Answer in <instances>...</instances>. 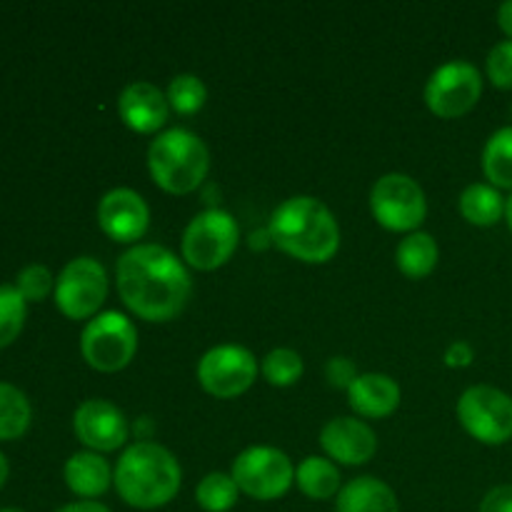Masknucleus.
<instances>
[{
  "label": "nucleus",
  "mask_w": 512,
  "mask_h": 512,
  "mask_svg": "<svg viewBox=\"0 0 512 512\" xmlns=\"http://www.w3.org/2000/svg\"><path fill=\"white\" fill-rule=\"evenodd\" d=\"M165 98H168L170 110H175L178 115H193L198 113L205 105V100H208V90H205L203 80H200L198 75L183 73L175 75V78L170 80Z\"/></svg>",
  "instance_id": "26"
},
{
  "label": "nucleus",
  "mask_w": 512,
  "mask_h": 512,
  "mask_svg": "<svg viewBox=\"0 0 512 512\" xmlns=\"http://www.w3.org/2000/svg\"><path fill=\"white\" fill-rule=\"evenodd\" d=\"M183 470L168 448L158 443L130 445L113 470V485L120 500L130 508L155 510L178 495Z\"/></svg>",
  "instance_id": "3"
},
{
  "label": "nucleus",
  "mask_w": 512,
  "mask_h": 512,
  "mask_svg": "<svg viewBox=\"0 0 512 512\" xmlns=\"http://www.w3.org/2000/svg\"><path fill=\"white\" fill-rule=\"evenodd\" d=\"M338 512H400L398 495L388 483L378 478H355L345 485L335 500Z\"/></svg>",
  "instance_id": "19"
},
{
  "label": "nucleus",
  "mask_w": 512,
  "mask_h": 512,
  "mask_svg": "<svg viewBox=\"0 0 512 512\" xmlns=\"http://www.w3.org/2000/svg\"><path fill=\"white\" fill-rule=\"evenodd\" d=\"M108 298V275L95 258H75L55 283V305L70 320L95 318Z\"/></svg>",
  "instance_id": "11"
},
{
  "label": "nucleus",
  "mask_w": 512,
  "mask_h": 512,
  "mask_svg": "<svg viewBox=\"0 0 512 512\" xmlns=\"http://www.w3.org/2000/svg\"><path fill=\"white\" fill-rule=\"evenodd\" d=\"M458 420L478 443H508L512 440V398L490 385H475L460 395Z\"/></svg>",
  "instance_id": "9"
},
{
  "label": "nucleus",
  "mask_w": 512,
  "mask_h": 512,
  "mask_svg": "<svg viewBox=\"0 0 512 512\" xmlns=\"http://www.w3.org/2000/svg\"><path fill=\"white\" fill-rule=\"evenodd\" d=\"M483 170L493 188L512 190V125L490 135L483 150Z\"/></svg>",
  "instance_id": "23"
},
{
  "label": "nucleus",
  "mask_w": 512,
  "mask_h": 512,
  "mask_svg": "<svg viewBox=\"0 0 512 512\" xmlns=\"http://www.w3.org/2000/svg\"><path fill=\"white\" fill-rule=\"evenodd\" d=\"M505 220H508L510 233H512V195L508 198V203H505Z\"/></svg>",
  "instance_id": "37"
},
{
  "label": "nucleus",
  "mask_w": 512,
  "mask_h": 512,
  "mask_svg": "<svg viewBox=\"0 0 512 512\" xmlns=\"http://www.w3.org/2000/svg\"><path fill=\"white\" fill-rule=\"evenodd\" d=\"M483 95V75L468 60H450L430 75L425 85V103L430 113L443 120L460 118L478 105Z\"/></svg>",
  "instance_id": "10"
},
{
  "label": "nucleus",
  "mask_w": 512,
  "mask_h": 512,
  "mask_svg": "<svg viewBox=\"0 0 512 512\" xmlns=\"http://www.w3.org/2000/svg\"><path fill=\"white\" fill-rule=\"evenodd\" d=\"M65 483H68L70 493H75L78 498L95 500L108 493L110 483H113V470H110L108 460L100 458V453H93V450L75 453L65 463Z\"/></svg>",
  "instance_id": "18"
},
{
  "label": "nucleus",
  "mask_w": 512,
  "mask_h": 512,
  "mask_svg": "<svg viewBox=\"0 0 512 512\" xmlns=\"http://www.w3.org/2000/svg\"><path fill=\"white\" fill-rule=\"evenodd\" d=\"M325 378L333 388H345L348 390L350 385L358 380V370H355L353 360L348 358H330L328 365H325Z\"/></svg>",
  "instance_id": "31"
},
{
  "label": "nucleus",
  "mask_w": 512,
  "mask_h": 512,
  "mask_svg": "<svg viewBox=\"0 0 512 512\" xmlns=\"http://www.w3.org/2000/svg\"><path fill=\"white\" fill-rule=\"evenodd\" d=\"M80 353L98 373H118L128 368L138 353V330L123 313H100L80 335Z\"/></svg>",
  "instance_id": "5"
},
{
  "label": "nucleus",
  "mask_w": 512,
  "mask_h": 512,
  "mask_svg": "<svg viewBox=\"0 0 512 512\" xmlns=\"http://www.w3.org/2000/svg\"><path fill=\"white\" fill-rule=\"evenodd\" d=\"M263 375L275 388H288L298 383L303 375V358L290 348L270 350L263 358Z\"/></svg>",
  "instance_id": "27"
},
{
  "label": "nucleus",
  "mask_w": 512,
  "mask_h": 512,
  "mask_svg": "<svg viewBox=\"0 0 512 512\" xmlns=\"http://www.w3.org/2000/svg\"><path fill=\"white\" fill-rule=\"evenodd\" d=\"M370 210L385 230L415 233L428 215V200L410 175L388 173L370 190Z\"/></svg>",
  "instance_id": "7"
},
{
  "label": "nucleus",
  "mask_w": 512,
  "mask_h": 512,
  "mask_svg": "<svg viewBox=\"0 0 512 512\" xmlns=\"http://www.w3.org/2000/svg\"><path fill=\"white\" fill-rule=\"evenodd\" d=\"M150 178L170 195H188L200 188L210 170V153L203 140L185 128L160 133L148 148Z\"/></svg>",
  "instance_id": "4"
},
{
  "label": "nucleus",
  "mask_w": 512,
  "mask_h": 512,
  "mask_svg": "<svg viewBox=\"0 0 512 512\" xmlns=\"http://www.w3.org/2000/svg\"><path fill=\"white\" fill-rule=\"evenodd\" d=\"M30 428V403L18 388L0 383V440H15Z\"/></svg>",
  "instance_id": "24"
},
{
  "label": "nucleus",
  "mask_w": 512,
  "mask_h": 512,
  "mask_svg": "<svg viewBox=\"0 0 512 512\" xmlns=\"http://www.w3.org/2000/svg\"><path fill=\"white\" fill-rule=\"evenodd\" d=\"M0 512H25V510H18V508H5V510H0Z\"/></svg>",
  "instance_id": "38"
},
{
  "label": "nucleus",
  "mask_w": 512,
  "mask_h": 512,
  "mask_svg": "<svg viewBox=\"0 0 512 512\" xmlns=\"http://www.w3.org/2000/svg\"><path fill=\"white\" fill-rule=\"evenodd\" d=\"M510 113H512V105H510Z\"/></svg>",
  "instance_id": "39"
},
{
  "label": "nucleus",
  "mask_w": 512,
  "mask_h": 512,
  "mask_svg": "<svg viewBox=\"0 0 512 512\" xmlns=\"http://www.w3.org/2000/svg\"><path fill=\"white\" fill-rule=\"evenodd\" d=\"M480 512H512V485H498L480 503Z\"/></svg>",
  "instance_id": "32"
},
{
  "label": "nucleus",
  "mask_w": 512,
  "mask_h": 512,
  "mask_svg": "<svg viewBox=\"0 0 512 512\" xmlns=\"http://www.w3.org/2000/svg\"><path fill=\"white\" fill-rule=\"evenodd\" d=\"M320 445L340 465H365L378 450L373 428L358 418H335L320 433Z\"/></svg>",
  "instance_id": "15"
},
{
  "label": "nucleus",
  "mask_w": 512,
  "mask_h": 512,
  "mask_svg": "<svg viewBox=\"0 0 512 512\" xmlns=\"http://www.w3.org/2000/svg\"><path fill=\"white\" fill-rule=\"evenodd\" d=\"M75 435L93 453H113L128 440V420L123 410L108 400H85L73 418Z\"/></svg>",
  "instance_id": "13"
},
{
  "label": "nucleus",
  "mask_w": 512,
  "mask_h": 512,
  "mask_svg": "<svg viewBox=\"0 0 512 512\" xmlns=\"http://www.w3.org/2000/svg\"><path fill=\"white\" fill-rule=\"evenodd\" d=\"M8 473H10V468H8V460H5V455L0 453V488H3V485H5V480H8Z\"/></svg>",
  "instance_id": "36"
},
{
  "label": "nucleus",
  "mask_w": 512,
  "mask_h": 512,
  "mask_svg": "<svg viewBox=\"0 0 512 512\" xmlns=\"http://www.w3.org/2000/svg\"><path fill=\"white\" fill-rule=\"evenodd\" d=\"M15 288L23 295L25 303H40L53 290V275H50V270L45 265H28V268H23L18 273Z\"/></svg>",
  "instance_id": "29"
},
{
  "label": "nucleus",
  "mask_w": 512,
  "mask_h": 512,
  "mask_svg": "<svg viewBox=\"0 0 512 512\" xmlns=\"http://www.w3.org/2000/svg\"><path fill=\"white\" fill-rule=\"evenodd\" d=\"M505 203L508 200L500 195L498 188L485 183H473L460 195V215L470 225L490 228V225H495L505 215Z\"/></svg>",
  "instance_id": "22"
},
{
  "label": "nucleus",
  "mask_w": 512,
  "mask_h": 512,
  "mask_svg": "<svg viewBox=\"0 0 512 512\" xmlns=\"http://www.w3.org/2000/svg\"><path fill=\"white\" fill-rule=\"evenodd\" d=\"M348 403L360 418H388L400 405V385L383 373L358 375L348 388Z\"/></svg>",
  "instance_id": "17"
},
{
  "label": "nucleus",
  "mask_w": 512,
  "mask_h": 512,
  "mask_svg": "<svg viewBox=\"0 0 512 512\" xmlns=\"http://www.w3.org/2000/svg\"><path fill=\"white\" fill-rule=\"evenodd\" d=\"M473 358V348H470L465 340H455V343L445 350V365H448V368H468V365L473 363Z\"/></svg>",
  "instance_id": "33"
},
{
  "label": "nucleus",
  "mask_w": 512,
  "mask_h": 512,
  "mask_svg": "<svg viewBox=\"0 0 512 512\" xmlns=\"http://www.w3.org/2000/svg\"><path fill=\"white\" fill-rule=\"evenodd\" d=\"M240 230L225 210H205L195 215L183 233V260L195 270H218L238 250Z\"/></svg>",
  "instance_id": "6"
},
{
  "label": "nucleus",
  "mask_w": 512,
  "mask_h": 512,
  "mask_svg": "<svg viewBox=\"0 0 512 512\" xmlns=\"http://www.w3.org/2000/svg\"><path fill=\"white\" fill-rule=\"evenodd\" d=\"M233 480L240 493L253 500H278L283 498L295 483V468L288 455L278 448H255L243 450L233 463Z\"/></svg>",
  "instance_id": "8"
},
{
  "label": "nucleus",
  "mask_w": 512,
  "mask_h": 512,
  "mask_svg": "<svg viewBox=\"0 0 512 512\" xmlns=\"http://www.w3.org/2000/svg\"><path fill=\"white\" fill-rule=\"evenodd\" d=\"M118 113L123 123L135 133H158L168 123L170 105L163 90L153 83H130L118 98Z\"/></svg>",
  "instance_id": "16"
},
{
  "label": "nucleus",
  "mask_w": 512,
  "mask_h": 512,
  "mask_svg": "<svg viewBox=\"0 0 512 512\" xmlns=\"http://www.w3.org/2000/svg\"><path fill=\"white\" fill-rule=\"evenodd\" d=\"M270 238L300 263H328L340 248V228L325 203L310 195L285 200L270 220Z\"/></svg>",
  "instance_id": "2"
},
{
  "label": "nucleus",
  "mask_w": 512,
  "mask_h": 512,
  "mask_svg": "<svg viewBox=\"0 0 512 512\" xmlns=\"http://www.w3.org/2000/svg\"><path fill=\"white\" fill-rule=\"evenodd\" d=\"M438 255V243L433 240V235L415 230L408 238L400 240L398 250H395V263L405 278L420 280L433 273L438 265Z\"/></svg>",
  "instance_id": "21"
},
{
  "label": "nucleus",
  "mask_w": 512,
  "mask_h": 512,
  "mask_svg": "<svg viewBox=\"0 0 512 512\" xmlns=\"http://www.w3.org/2000/svg\"><path fill=\"white\" fill-rule=\"evenodd\" d=\"M25 325V298L13 285H0V348L13 343Z\"/></svg>",
  "instance_id": "28"
},
{
  "label": "nucleus",
  "mask_w": 512,
  "mask_h": 512,
  "mask_svg": "<svg viewBox=\"0 0 512 512\" xmlns=\"http://www.w3.org/2000/svg\"><path fill=\"white\" fill-rule=\"evenodd\" d=\"M150 223L145 200L130 188H115L98 205V225L115 243H138Z\"/></svg>",
  "instance_id": "14"
},
{
  "label": "nucleus",
  "mask_w": 512,
  "mask_h": 512,
  "mask_svg": "<svg viewBox=\"0 0 512 512\" xmlns=\"http://www.w3.org/2000/svg\"><path fill=\"white\" fill-rule=\"evenodd\" d=\"M488 78L495 88L512 90V40H503L490 50Z\"/></svg>",
  "instance_id": "30"
},
{
  "label": "nucleus",
  "mask_w": 512,
  "mask_h": 512,
  "mask_svg": "<svg viewBox=\"0 0 512 512\" xmlns=\"http://www.w3.org/2000/svg\"><path fill=\"white\" fill-rule=\"evenodd\" d=\"M295 483H298L300 493L310 500H330L343 490V478L333 460L318 458L310 455L295 470Z\"/></svg>",
  "instance_id": "20"
},
{
  "label": "nucleus",
  "mask_w": 512,
  "mask_h": 512,
  "mask_svg": "<svg viewBox=\"0 0 512 512\" xmlns=\"http://www.w3.org/2000/svg\"><path fill=\"white\" fill-rule=\"evenodd\" d=\"M118 295L130 313L148 323L178 318L193 293L188 268L163 245H135L115 265Z\"/></svg>",
  "instance_id": "1"
},
{
  "label": "nucleus",
  "mask_w": 512,
  "mask_h": 512,
  "mask_svg": "<svg viewBox=\"0 0 512 512\" xmlns=\"http://www.w3.org/2000/svg\"><path fill=\"white\" fill-rule=\"evenodd\" d=\"M238 493L233 475L210 473L195 488V500L205 512H228L238 503Z\"/></svg>",
  "instance_id": "25"
},
{
  "label": "nucleus",
  "mask_w": 512,
  "mask_h": 512,
  "mask_svg": "<svg viewBox=\"0 0 512 512\" xmlns=\"http://www.w3.org/2000/svg\"><path fill=\"white\" fill-rule=\"evenodd\" d=\"M55 512H113V510H110L108 505L98 503V500H78V503L63 505V508Z\"/></svg>",
  "instance_id": "34"
},
{
  "label": "nucleus",
  "mask_w": 512,
  "mask_h": 512,
  "mask_svg": "<svg viewBox=\"0 0 512 512\" xmlns=\"http://www.w3.org/2000/svg\"><path fill=\"white\" fill-rule=\"evenodd\" d=\"M498 25L500 30H503V33L512 40V0H508V3H503L498 8Z\"/></svg>",
  "instance_id": "35"
},
{
  "label": "nucleus",
  "mask_w": 512,
  "mask_h": 512,
  "mask_svg": "<svg viewBox=\"0 0 512 512\" xmlns=\"http://www.w3.org/2000/svg\"><path fill=\"white\" fill-rule=\"evenodd\" d=\"M258 378V360L243 345H218L198 363V380L215 398H238Z\"/></svg>",
  "instance_id": "12"
}]
</instances>
